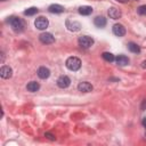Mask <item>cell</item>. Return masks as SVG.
Here are the masks:
<instances>
[{"label":"cell","instance_id":"8","mask_svg":"<svg viewBox=\"0 0 146 146\" xmlns=\"http://www.w3.org/2000/svg\"><path fill=\"white\" fill-rule=\"evenodd\" d=\"M11 75H13V70H11V67H9V66H7V65H3V66L0 68V76H1L2 79H9V78H11Z\"/></svg>","mask_w":146,"mask_h":146},{"label":"cell","instance_id":"20","mask_svg":"<svg viewBox=\"0 0 146 146\" xmlns=\"http://www.w3.org/2000/svg\"><path fill=\"white\" fill-rule=\"evenodd\" d=\"M38 8L36 7H31V8H29V9H26L25 11H24V15H26V16H33V15H35L36 13H38Z\"/></svg>","mask_w":146,"mask_h":146},{"label":"cell","instance_id":"18","mask_svg":"<svg viewBox=\"0 0 146 146\" xmlns=\"http://www.w3.org/2000/svg\"><path fill=\"white\" fill-rule=\"evenodd\" d=\"M128 49L133 54H139L140 52V47L135 42H129L128 43Z\"/></svg>","mask_w":146,"mask_h":146},{"label":"cell","instance_id":"14","mask_svg":"<svg viewBox=\"0 0 146 146\" xmlns=\"http://www.w3.org/2000/svg\"><path fill=\"white\" fill-rule=\"evenodd\" d=\"M94 24L97 26V27H104L106 25V18L104 16H97L95 17L94 19Z\"/></svg>","mask_w":146,"mask_h":146},{"label":"cell","instance_id":"10","mask_svg":"<svg viewBox=\"0 0 146 146\" xmlns=\"http://www.w3.org/2000/svg\"><path fill=\"white\" fill-rule=\"evenodd\" d=\"M78 90L81 91V92H90L92 90V86L89 82L83 81V82H80L78 84Z\"/></svg>","mask_w":146,"mask_h":146},{"label":"cell","instance_id":"21","mask_svg":"<svg viewBox=\"0 0 146 146\" xmlns=\"http://www.w3.org/2000/svg\"><path fill=\"white\" fill-rule=\"evenodd\" d=\"M137 13L139 15H145L146 16V5H143V6H139L137 8Z\"/></svg>","mask_w":146,"mask_h":146},{"label":"cell","instance_id":"17","mask_svg":"<svg viewBox=\"0 0 146 146\" xmlns=\"http://www.w3.org/2000/svg\"><path fill=\"white\" fill-rule=\"evenodd\" d=\"M91 13H92V8L90 6H81L79 8V14H81V15L87 16V15H90Z\"/></svg>","mask_w":146,"mask_h":146},{"label":"cell","instance_id":"4","mask_svg":"<svg viewBox=\"0 0 146 146\" xmlns=\"http://www.w3.org/2000/svg\"><path fill=\"white\" fill-rule=\"evenodd\" d=\"M79 44L82 47V48H90L92 44H94V39L88 36V35H83V36H80L79 40H78Z\"/></svg>","mask_w":146,"mask_h":146},{"label":"cell","instance_id":"11","mask_svg":"<svg viewBox=\"0 0 146 146\" xmlns=\"http://www.w3.org/2000/svg\"><path fill=\"white\" fill-rule=\"evenodd\" d=\"M107 14H108V16H110L111 18H113V19H117V18H120V17L122 16L121 10L117 9V8H115V7H111V8L108 9Z\"/></svg>","mask_w":146,"mask_h":146},{"label":"cell","instance_id":"23","mask_svg":"<svg viewBox=\"0 0 146 146\" xmlns=\"http://www.w3.org/2000/svg\"><path fill=\"white\" fill-rule=\"evenodd\" d=\"M115 1H117V2H121V3H125V2H128V0H115Z\"/></svg>","mask_w":146,"mask_h":146},{"label":"cell","instance_id":"1","mask_svg":"<svg viewBox=\"0 0 146 146\" xmlns=\"http://www.w3.org/2000/svg\"><path fill=\"white\" fill-rule=\"evenodd\" d=\"M8 23H9V25L11 26V29L15 31V32H22L23 30H24V22H23V19H21V18H18V17H15V16H11V17H9V19H8Z\"/></svg>","mask_w":146,"mask_h":146},{"label":"cell","instance_id":"13","mask_svg":"<svg viewBox=\"0 0 146 146\" xmlns=\"http://www.w3.org/2000/svg\"><path fill=\"white\" fill-rule=\"evenodd\" d=\"M48 10L52 14H60L64 11V7L60 6V5H57V3H54V5H50L48 7Z\"/></svg>","mask_w":146,"mask_h":146},{"label":"cell","instance_id":"3","mask_svg":"<svg viewBox=\"0 0 146 146\" xmlns=\"http://www.w3.org/2000/svg\"><path fill=\"white\" fill-rule=\"evenodd\" d=\"M34 25H35V27L38 29V30H46L47 27H48V25H49V21H48V18H46V17H43V16H40V17H38L35 21H34Z\"/></svg>","mask_w":146,"mask_h":146},{"label":"cell","instance_id":"6","mask_svg":"<svg viewBox=\"0 0 146 146\" xmlns=\"http://www.w3.org/2000/svg\"><path fill=\"white\" fill-rule=\"evenodd\" d=\"M39 40H40L42 43H46V44H49V43L55 42V38H54V35H52L51 33H48V32H46V33H41V34L39 35Z\"/></svg>","mask_w":146,"mask_h":146},{"label":"cell","instance_id":"7","mask_svg":"<svg viewBox=\"0 0 146 146\" xmlns=\"http://www.w3.org/2000/svg\"><path fill=\"white\" fill-rule=\"evenodd\" d=\"M71 84V79L67 76V75H60L57 80V86L62 89H65L67 88L68 86Z\"/></svg>","mask_w":146,"mask_h":146},{"label":"cell","instance_id":"25","mask_svg":"<svg viewBox=\"0 0 146 146\" xmlns=\"http://www.w3.org/2000/svg\"><path fill=\"white\" fill-rule=\"evenodd\" d=\"M143 124H144V127H146V117L144 119V121H143Z\"/></svg>","mask_w":146,"mask_h":146},{"label":"cell","instance_id":"12","mask_svg":"<svg viewBox=\"0 0 146 146\" xmlns=\"http://www.w3.org/2000/svg\"><path fill=\"white\" fill-rule=\"evenodd\" d=\"M38 76L40 78V79H47V78H49V75H50V71H49V68H47L46 66H41V67H39V70H38Z\"/></svg>","mask_w":146,"mask_h":146},{"label":"cell","instance_id":"22","mask_svg":"<svg viewBox=\"0 0 146 146\" xmlns=\"http://www.w3.org/2000/svg\"><path fill=\"white\" fill-rule=\"evenodd\" d=\"M44 136H46V137H48V138H49V139H51V140H54V139H55V137H54L51 133H49V132H46V133H44Z\"/></svg>","mask_w":146,"mask_h":146},{"label":"cell","instance_id":"5","mask_svg":"<svg viewBox=\"0 0 146 146\" xmlns=\"http://www.w3.org/2000/svg\"><path fill=\"white\" fill-rule=\"evenodd\" d=\"M65 24H66L67 30H70V31H72V32H78V31L81 30V24H80L79 22H76V21L67 19Z\"/></svg>","mask_w":146,"mask_h":146},{"label":"cell","instance_id":"16","mask_svg":"<svg viewBox=\"0 0 146 146\" xmlns=\"http://www.w3.org/2000/svg\"><path fill=\"white\" fill-rule=\"evenodd\" d=\"M26 89L29 91H31V92H35V91H38L40 89V84L38 82H35V81H31V82H29L26 84Z\"/></svg>","mask_w":146,"mask_h":146},{"label":"cell","instance_id":"24","mask_svg":"<svg viewBox=\"0 0 146 146\" xmlns=\"http://www.w3.org/2000/svg\"><path fill=\"white\" fill-rule=\"evenodd\" d=\"M141 67H144V68H146V60H144V62L141 63Z\"/></svg>","mask_w":146,"mask_h":146},{"label":"cell","instance_id":"9","mask_svg":"<svg viewBox=\"0 0 146 146\" xmlns=\"http://www.w3.org/2000/svg\"><path fill=\"white\" fill-rule=\"evenodd\" d=\"M113 33L116 36H123L125 34V27L122 24H115L113 26Z\"/></svg>","mask_w":146,"mask_h":146},{"label":"cell","instance_id":"15","mask_svg":"<svg viewBox=\"0 0 146 146\" xmlns=\"http://www.w3.org/2000/svg\"><path fill=\"white\" fill-rule=\"evenodd\" d=\"M115 60H116L117 65H120V66H125V65L129 64V58L127 56H124V55H119L115 58Z\"/></svg>","mask_w":146,"mask_h":146},{"label":"cell","instance_id":"2","mask_svg":"<svg viewBox=\"0 0 146 146\" xmlns=\"http://www.w3.org/2000/svg\"><path fill=\"white\" fill-rule=\"evenodd\" d=\"M65 65H66V67L70 71H73L74 72V71L80 70V67H81V60H80V58H78L75 56H72V57H68L66 59Z\"/></svg>","mask_w":146,"mask_h":146},{"label":"cell","instance_id":"26","mask_svg":"<svg viewBox=\"0 0 146 146\" xmlns=\"http://www.w3.org/2000/svg\"><path fill=\"white\" fill-rule=\"evenodd\" d=\"M2 1H3V0H2Z\"/></svg>","mask_w":146,"mask_h":146},{"label":"cell","instance_id":"19","mask_svg":"<svg viewBox=\"0 0 146 146\" xmlns=\"http://www.w3.org/2000/svg\"><path fill=\"white\" fill-rule=\"evenodd\" d=\"M102 57L106 60V62H113V60H115V57H114V55L113 54H111V52H107V51H105V52H103L102 54Z\"/></svg>","mask_w":146,"mask_h":146}]
</instances>
